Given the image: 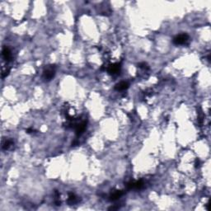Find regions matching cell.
Instances as JSON below:
<instances>
[{
	"label": "cell",
	"mask_w": 211,
	"mask_h": 211,
	"mask_svg": "<svg viewBox=\"0 0 211 211\" xmlns=\"http://www.w3.org/2000/svg\"><path fill=\"white\" fill-rule=\"evenodd\" d=\"M2 55L4 60L6 61H9L12 59V53L11 50H9L7 47H3V49L2 50Z\"/></svg>",
	"instance_id": "5"
},
{
	"label": "cell",
	"mask_w": 211,
	"mask_h": 211,
	"mask_svg": "<svg viewBox=\"0 0 211 211\" xmlns=\"http://www.w3.org/2000/svg\"><path fill=\"white\" fill-rule=\"evenodd\" d=\"M68 203H69V204H71V205L74 204L75 202L77 201V198H76V196H75L74 194H73V193H69V194H68Z\"/></svg>",
	"instance_id": "10"
},
{
	"label": "cell",
	"mask_w": 211,
	"mask_h": 211,
	"mask_svg": "<svg viewBox=\"0 0 211 211\" xmlns=\"http://www.w3.org/2000/svg\"><path fill=\"white\" fill-rule=\"evenodd\" d=\"M200 167V160L196 159L195 160V168H199Z\"/></svg>",
	"instance_id": "12"
},
{
	"label": "cell",
	"mask_w": 211,
	"mask_h": 211,
	"mask_svg": "<svg viewBox=\"0 0 211 211\" xmlns=\"http://www.w3.org/2000/svg\"><path fill=\"white\" fill-rule=\"evenodd\" d=\"M129 87V83H127V82H120V83H117L116 86H115V89L116 90V91H124V90H126L127 88Z\"/></svg>",
	"instance_id": "7"
},
{
	"label": "cell",
	"mask_w": 211,
	"mask_h": 211,
	"mask_svg": "<svg viewBox=\"0 0 211 211\" xmlns=\"http://www.w3.org/2000/svg\"><path fill=\"white\" fill-rule=\"evenodd\" d=\"M120 68V64H118V63L113 64L109 66V68H108V73L110 74H116L119 73Z\"/></svg>",
	"instance_id": "4"
},
{
	"label": "cell",
	"mask_w": 211,
	"mask_h": 211,
	"mask_svg": "<svg viewBox=\"0 0 211 211\" xmlns=\"http://www.w3.org/2000/svg\"><path fill=\"white\" fill-rule=\"evenodd\" d=\"M55 75V65H48L46 66L43 71V78L45 81L49 82Z\"/></svg>",
	"instance_id": "1"
},
{
	"label": "cell",
	"mask_w": 211,
	"mask_h": 211,
	"mask_svg": "<svg viewBox=\"0 0 211 211\" xmlns=\"http://www.w3.org/2000/svg\"><path fill=\"white\" fill-rule=\"evenodd\" d=\"M188 41H189V36L186 33H183V34H180L175 37L172 41L175 45H184V44L187 43Z\"/></svg>",
	"instance_id": "2"
},
{
	"label": "cell",
	"mask_w": 211,
	"mask_h": 211,
	"mask_svg": "<svg viewBox=\"0 0 211 211\" xmlns=\"http://www.w3.org/2000/svg\"><path fill=\"white\" fill-rule=\"evenodd\" d=\"M86 126H87L86 121H83V122H81L80 124H77V126H76V134H77V135H81L85 131Z\"/></svg>",
	"instance_id": "6"
},
{
	"label": "cell",
	"mask_w": 211,
	"mask_h": 211,
	"mask_svg": "<svg viewBox=\"0 0 211 211\" xmlns=\"http://www.w3.org/2000/svg\"><path fill=\"white\" fill-rule=\"evenodd\" d=\"M123 194H124V192H123L122 191H115L113 194L111 195V196H110V200L115 201V200H118Z\"/></svg>",
	"instance_id": "8"
},
{
	"label": "cell",
	"mask_w": 211,
	"mask_h": 211,
	"mask_svg": "<svg viewBox=\"0 0 211 211\" xmlns=\"http://www.w3.org/2000/svg\"><path fill=\"white\" fill-rule=\"evenodd\" d=\"M33 131H34V130H33L32 128H30V129H27V130H26V132L29 133V134H30V133H32Z\"/></svg>",
	"instance_id": "13"
},
{
	"label": "cell",
	"mask_w": 211,
	"mask_h": 211,
	"mask_svg": "<svg viewBox=\"0 0 211 211\" xmlns=\"http://www.w3.org/2000/svg\"><path fill=\"white\" fill-rule=\"evenodd\" d=\"M139 67L141 68H143V69H149V65L146 64V63H140V64H139Z\"/></svg>",
	"instance_id": "11"
},
{
	"label": "cell",
	"mask_w": 211,
	"mask_h": 211,
	"mask_svg": "<svg viewBox=\"0 0 211 211\" xmlns=\"http://www.w3.org/2000/svg\"><path fill=\"white\" fill-rule=\"evenodd\" d=\"M126 186H127L128 189H136V190H139V189H141L143 186V182L142 181H131V182H129L126 185Z\"/></svg>",
	"instance_id": "3"
},
{
	"label": "cell",
	"mask_w": 211,
	"mask_h": 211,
	"mask_svg": "<svg viewBox=\"0 0 211 211\" xmlns=\"http://www.w3.org/2000/svg\"><path fill=\"white\" fill-rule=\"evenodd\" d=\"M13 144V140H11V139H5V140L3 142L2 149H3V150H7V149H9Z\"/></svg>",
	"instance_id": "9"
}]
</instances>
